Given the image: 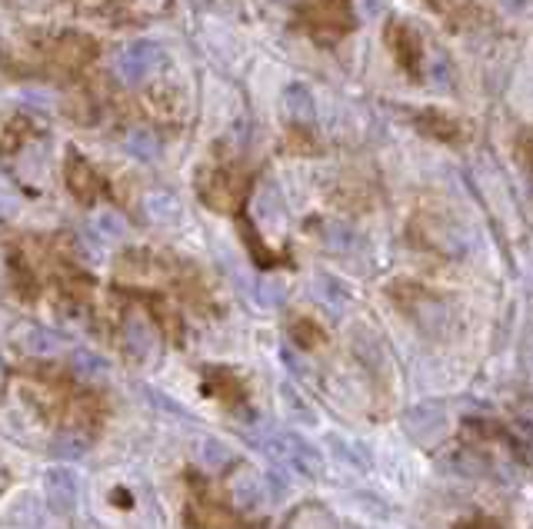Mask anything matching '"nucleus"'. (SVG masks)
Segmentation results:
<instances>
[{
    "mask_svg": "<svg viewBox=\"0 0 533 529\" xmlns=\"http://www.w3.org/2000/svg\"><path fill=\"white\" fill-rule=\"evenodd\" d=\"M277 467H291L307 479H324V456L314 443H307L297 433H274L264 443H257Z\"/></svg>",
    "mask_w": 533,
    "mask_h": 529,
    "instance_id": "nucleus-1",
    "label": "nucleus"
},
{
    "mask_svg": "<svg viewBox=\"0 0 533 529\" xmlns=\"http://www.w3.org/2000/svg\"><path fill=\"white\" fill-rule=\"evenodd\" d=\"M404 313L414 320V327L430 340H450L457 330V316L440 297H430L423 290H410V300H404Z\"/></svg>",
    "mask_w": 533,
    "mask_h": 529,
    "instance_id": "nucleus-2",
    "label": "nucleus"
},
{
    "mask_svg": "<svg viewBox=\"0 0 533 529\" xmlns=\"http://www.w3.org/2000/svg\"><path fill=\"white\" fill-rule=\"evenodd\" d=\"M404 427V436L417 446H433L447 436L450 429V410H447L444 400H423V403H414L400 419Z\"/></svg>",
    "mask_w": 533,
    "mask_h": 529,
    "instance_id": "nucleus-3",
    "label": "nucleus"
},
{
    "mask_svg": "<svg viewBox=\"0 0 533 529\" xmlns=\"http://www.w3.org/2000/svg\"><path fill=\"white\" fill-rule=\"evenodd\" d=\"M164 67V51L153 40H130L114 57V70L124 84H144Z\"/></svg>",
    "mask_w": 533,
    "mask_h": 529,
    "instance_id": "nucleus-4",
    "label": "nucleus"
},
{
    "mask_svg": "<svg viewBox=\"0 0 533 529\" xmlns=\"http://www.w3.org/2000/svg\"><path fill=\"white\" fill-rule=\"evenodd\" d=\"M44 500L57 517H74L80 503V483L70 469L51 467L44 473Z\"/></svg>",
    "mask_w": 533,
    "mask_h": 529,
    "instance_id": "nucleus-5",
    "label": "nucleus"
},
{
    "mask_svg": "<svg viewBox=\"0 0 533 529\" xmlns=\"http://www.w3.org/2000/svg\"><path fill=\"white\" fill-rule=\"evenodd\" d=\"M13 343L17 350L27 356H37V360H53L67 350V340L51 327H40V323H24V327L13 330Z\"/></svg>",
    "mask_w": 533,
    "mask_h": 529,
    "instance_id": "nucleus-6",
    "label": "nucleus"
},
{
    "mask_svg": "<svg viewBox=\"0 0 533 529\" xmlns=\"http://www.w3.org/2000/svg\"><path fill=\"white\" fill-rule=\"evenodd\" d=\"M227 496H230V503L237 506V509L250 513V509H257V506L264 503V496H266L264 476H260L257 469H250V467H241L237 473H234V476L227 479Z\"/></svg>",
    "mask_w": 533,
    "mask_h": 529,
    "instance_id": "nucleus-7",
    "label": "nucleus"
},
{
    "mask_svg": "<svg viewBox=\"0 0 533 529\" xmlns=\"http://www.w3.org/2000/svg\"><path fill=\"white\" fill-rule=\"evenodd\" d=\"M124 350L137 363H147L153 353H157V330L151 327V320L144 313H130L124 320Z\"/></svg>",
    "mask_w": 533,
    "mask_h": 529,
    "instance_id": "nucleus-8",
    "label": "nucleus"
},
{
    "mask_svg": "<svg viewBox=\"0 0 533 529\" xmlns=\"http://www.w3.org/2000/svg\"><path fill=\"white\" fill-rule=\"evenodd\" d=\"M440 467L447 473H457V476H490V460L480 453V450H473V446H450L440 453Z\"/></svg>",
    "mask_w": 533,
    "mask_h": 529,
    "instance_id": "nucleus-9",
    "label": "nucleus"
},
{
    "mask_svg": "<svg viewBox=\"0 0 533 529\" xmlns=\"http://www.w3.org/2000/svg\"><path fill=\"white\" fill-rule=\"evenodd\" d=\"M310 293H314V300L324 303V306L333 310V313H343V310L350 306V300H354L350 287H347L343 280L333 277V273H314V280H310Z\"/></svg>",
    "mask_w": 533,
    "mask_h": 529,
    "instance_id": "nucleus-10",
    "label": "nucleus"
},
{
    "mask_svg": "<svg viewBox=\"0 0 533 529\" xmlns=\"http://www.w3.org/2000/svg\"><path fill=\"white\" fill-rule=\"evenodd\" d=\"M350 350H354V356L360 360V363L367 366L373 377H387V356H383V346L381 340L370 333L367 327H357L354 337H350Z\"/></svg>",
    "mask_w": 533,
    "mask_h": 529,
    "instance_id": "nucleus-11",
    "label": "nucleus"
},
{
    "mask_svg": "<svg viewBox=\"0 0 533 529\" xmlns=\"http://www.w3.org/2000/svg\"><path fill=\"white\" fill-rule=\"evenodd\" d=\"M70 373H74L80 383H103V379L111 377V363H107L97 350L77 346V350L70 353Z\"/></svg>",
    "mask_w": 533,
    "mask_h": 529,
    "instance_id": "nucleus-12",
    "label": "nucleus"
},
{
    "mask_svg": "<svg viewBox=\"0 0 533 529\" xmlns=\"http://www.w3.org/2000/svg\"><path fill=\"white\" fill-rule=\"evenodd\" d=\"M280 103H283V114L291 117V120H314V117H317L314 90L307 87V84H300V80H293V84L283 87Z\"/></svg>",
    "mask_w": 533,
    "mask_h": 529,
    "instance_id": "nucleus-13",
    "label": "nucleus"
},
{
    "mask_svg": "<svg viewBox=\"0 0 533 529\" xmlns=\"http://www.w3.org/2000/svg\"><path fill=\"white\" fill-rule=\"evenodd\" d=\"M87 453H90V433H84V429H77V427L53 433V440H51L53 460L70 463V460H84Z\"/></svg>",
    "mask_w": 533,
    "mask_h": 529,
    "instance_id": "nucleus-14",
    "label": "nucleus"
},
{
    "mask_svg": "<svg viewBox=\"0 0 533 529\" xmlns=\"http://www.w3.org/2000/svg\"><path fill=\"white\" fill-rule=\"evenodd\" d=\"M327 450L333 453V460H340L347 469H360V473H367L370 467H373V460H370L367 446L364 443H350L343 440V436H337V433H331L327 436Z\"/></svg>",
    "mask_w": 533,
    "mask_h": 529,
    "instance_id": "nucleus-15",
    "label": "nucleus"
},
{
    "mask_svg": "<svg viewBox=\"0 0 533 529\" xmlns=\"http://www.w3.org/2000/svg\"><path fill=\"white\" fill-rule=\"evenodd\" d=\"M144 210H147V216H151L153 224H177L180 216H184V203L170 190H153V193H147V200H144Z\"/></svg>",
    "mask_w": 533,
    "mask_h": 529,
    "instance_id": "nucleus-16",
    "label": "nucleus"
},
{
    "mask_svg": "<svg viewBox=\"0 0 533 529\" xmlns=\"http://www.w3.org/2000/svg\"><path fill=\"white\" fill-rule=\"evenodd\" d=\"M234 460H237L234 450H230L224 440H217V436H203V440L197 443V463H201L203 469H210V473L227 469Z\"/></svg>",
    "mask_w": 533,
    "mask_h": 529,
    "instance_id": "nucleus-17",
    "label": "nucleus"
},
{
    "mask_svg": "<svg viewBox=\"0 0 533 529\" xmlns=\"http://www.w3.org/2000/svg\"><path fill=\"white\" fill-rule=\"evenodd\" d=\"M280 400H283V410L291 419L304 423V427H317V410L307 403V396L293 383H280Z\"/></svg>",
    "mask_w": 533,
    "mask_h": 529,
    "instance_id": "nucleus-18",
    "label": "nucleus"
},
{
    "mask_svg": "<svg viewBox=\"0 0 533 529\" xmlns=\"http://www.w3.org/2000/svg\"><path fill=\"white\" fill-rule=\"evenodd\" d=\"M90 230H94V233H97L103 243H120V240L127 237V220L117 214V210H111V207H103V210H97V214H94V220H90Z\"/></svg>",
    "mask_w": 533,
    "mask_h": 529,
    "instance_id": "nucleus-19",
    "label": "nucleus"
},
{
    "mask_svg": "<svg viewBox=\"0 0 533 529\" xmlns=\"http://www.w3.org/2000/svg\"><path fill=\"white\" fill-rule=\"evenodd\" d=\"M124 147H127V153L134 160H153L160 153V140L147 126H134L127 134V140H124Z\"/></svg>",
    "mask_w": 533,
    "mask_h": 529,
    "instance_id": "nucleus-20",
    "label": "nucleus"
},
{
    "mask_svg": "<svg viewBox=\"0 0 533 529\" xmlns=\"http://www.w3.org/2000/svg\"><path fill=\"white\" fill-rule=\"evenodd\" d=\"M324 243L337 253H350V250H357L360 237H357L354 227H347V224H340V220H333V224L324 227Z\"/></svg>",
    "mask_w": 533,
    "mask_h": 529,
    "instance_id": "nucleus-21",
    "label": "nucleus"
},
{
    "mask_svg": "<svg viewBox=\"0 0 533 529\" xmlns=\"http://www.w3.org/2000/svg\"><path fill=\"white\" fill-rule=\"evenodd\" d=\"M417 124H420V130H423V134H430V137H437V140H454L460 134L457 120L437 114V110H427V114L417 120Z\"/></svg>",
    "mask_w": 533,
    "mask_h": 529,
    "instance_id": "nucleus-22",
    "label": "nucleus"
},
{
    "mask_svg": "<svg viewBox=\"0 0 533 529\" xmlns=\"http://www.w3.org/2000/svg\"><path fill=\"white\" fill-rule=\"evenodd\" d=\"M257 300H260V306H280V303L287 300V283L280 277H264L257 280Z\"/></svg>",
    "mask_w": 533,
    "mask_h": 529,
    "instance_id": "nucleus-23",
    "label": "nucleus"
},
{
    "mask_svg": "<svg viewBox=\"0 0 533 529\" xmlns=\"http://www.w3.org/2000/svg\"><path fill=\"white\" fill-rule=\"evenodd\" d=\"M140 390H144V396H147V403H151L153 410H160V413H170L174 419H184V423L191 419V413H187V410H184L177 400H170V396H164V393L153 390V387H140Z\"/></svg>",
    "mask_w": 533,
    "mask_h": 529,
    "instance_id": "nucleus-24",
    "label": "nucleus"
},
{
    "mask_svg": "<svg viewBox=\"0 0 533 529\" xmlns=\"http://www.w3.org/2000/svg\"><path fill=\"white\" fill-rule=\"evenodd\" d=\"M291 333H293V340L300 343V350H314V346L324 343V333H320L310 320H297V323L291 327Z\"/></svg>",
    "mask_w": 533,
    "mask_h": 529,
    "instance_id": "nucleus-25",
    "label": "nucleus"
},
{
    "mask_svg": "<svg viewBox=\"0 0 533 529\" xmlns=\"http://www.w3.org/2000/svg\"><path fill=\"white\" fill-rule=\"evenodd\" d=\"M427 77H430L433 87H447L450 84L454 70H450V61H447L444 53H433L430 61H427Z\"/></svg>",
    "mask_w": 533,
    "mask_h": 529,
    "instance_id": "nucleus-26",
    "label": "nucleus"
},
{
    "mask_svg": "<svg viewBox=\"0 0 533 529\" xmlns=\"http://www.w3.org/2000/svg\"><path fill=\"white\" fill-rule=\"evenodd\" d=\"M264 483H266V496H270L274 503H280V500H283V492H287V483L280 479V473H266Z\"/></svg>",
    "mask_w": 533,
    "mask_h": 529,
    "instance_id": "nucleus-27",
    "label": "nucleus"
},
{
    "mask_svg": "<svg viewBox=\"0 0 533 529\" xmlns=\"http://www.w3.org/2000/svg\"><path fill=\"white\" fill-rule=\"evenodd\" d=\"M457 529H504V526L494 517H473V519H460Z\"/></svg>",
    "mask_w": 533,
    "mask_h": 529,
    "instance_id": "nucleus-28",
    "label": "nucleus"
},
{
    "mask_svg": "<svg viewBox=\"0 0 533 529\" xmlns=\"http://www.w3.org/2000/svg\"><path fill=\"white\" fill-rule=\"evenodd\" d=\"M507 13H527L533 11V0H496Z\"/></svg>",
    "mask_w": 533,
    "mask_h": 529,
    "instance_id": "nucleus-29",
    "label": "nucleus"
},
{
    "mask_svg": "<svg viewBox=\"0 0 533 529\" xmlns=\"http://www.w3.org/2000/svg\"><path fill=\"white\" fill-rule=\"evenodd\" d=\"M381 4L383 0H360V7H364V17H377V13H381Z\"/></svg>",
    "mask_w": 533,
    "mask_h": 529,
    "instance_id": "nucleus-30",
    "label": "nucleus"
},
{
    "mask_svg": "<svg viewBox=\"0 0 533 529\" xmlns=\"http://www.w3.org/2000/svg\"><path fill=\"white\" fill-rule=\"evenodd\" d=\"M11 490V469L0 463V492H7Z\"/></svg>",
    "mask_w": 533,
    "mask_h": 529,
    "instance_id": "nucleus-31",
    "label": "nucleus"
},
{
    "mask_svg": "<svg viewBox=\"0 0 533 529\" xmlns=\"http://www.w3.org/2000/svg\"><path fill=\"white\" fill-rule=\"evenodd\" d=\"M4 280H7V260H4V250H0V287H4Z\"/></svg>",
    "mask_w": 533,
    "mask_h": 529,
    "instance_id": "nucleus-32",
    "label": "nucleus"
},
{
    "mask_svg": "<svg viewBox=\"0 0 533 529\" xmlns=\"http://www.w3.org/2000/svg\"><path fill=\"white\" fill-rule=\"evenodd\" d=\"M0 210H4V203H0Z\"/></svg>",
    "mask_w": 533,
    "mask_h": 529,
    "instance_id": "nucleus-33",
    "label": "nucleus"
}]
</instances>
